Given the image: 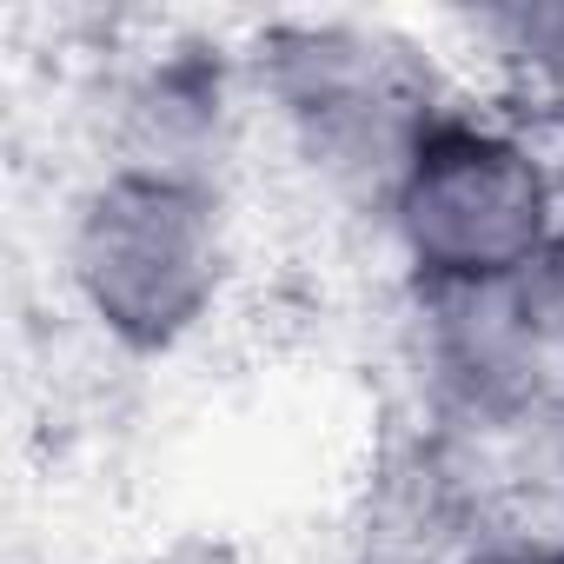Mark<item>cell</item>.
Listing matches in <instances>:
<instances>
[{
    "mask_svg": "<svg viewBox=\"0 0 564 564\" xmlns=\"http://www.w3.org/2000/svg\"><path fill=\"white\" fill-rule=\"evenodd\" d=\"M252 107L346 213L386 219L412 153L458 107L432 47L359 14H286L246 41Z\"/></svg>",
    "mask_w": 564,
    "mask_h": 564,
    "instance_id": "6da1fadb",
    "label": "cell"
},
{
    "mask_svg": "<svg viewBox=\"0 0 564 564\" xmlns=\"http://www.w3.org/2000/svg\"><path fill=\"white\" fill-rule=\"evenodd\" d=\"M239 272L226 186L153 180L100 166L61 226V279L74 313L127 359H173L193 346Z\"/></svg>",
    "mask_w": 564,
    "mask_h": 564,
    "instance_id": "7a4b0ae2",
    "label": "cell"
},
{
    "mask_svg": "<svg viewBox=\"0 0 564 564\" xmlns=\"http://www.w3.org/2000/svg\"><path fill=\"white\" fill-rule=\"evenodd\" d=\"M379 226L412 293L498 286L564 232V160L518 113L458 100L412 153Z\"/></svg>",
    "mask_w": 564,
    "mask_h": 564,
    "instance_id": "3957f363",
    "label": "cell"
},
{
    "mask_svg": "<svg viewBox=\"0 0 564 564\" xmlns=\"http://www.w3.org/2000/svg\"><path fill=\"white\" fill-rule=\"evenodd\" d=\"M246 54L206 41H160L107 74L100 94V166L226 186L252 120Z\"/></svg>",
    "mask_w": 564,
    "mask_h": 564,
    "instance_id": "277c9868",
    "label": "cell"
},
{
    "mask_svg": "<svg viewBox=\"0 0 564 564\" xmlns=\"http://www.w3.org/2000/svg\"><path fill=\"white\" fill-rule=\"evenodd\" d=\"M485 531V485L465 465V438L432 425L425 438L392 445L359 491L352 544L359 564H458Z\"/></svg>",
    "mask_w": 564,
    "mask_h": 564,
    "instance_id": "5b68a950",
    "label": "cell"
},
{
    "mask_svg": "<svg viewBox=\"0 0 564 564\" xmlns=\"http://www.w3.org/2000/svg\"><path fill=\"white\" fill-rule=\"evenodd\" d=\"M465 34L478 61L491 67L498 94L511 100L505 113L531 120H564V0H505V8L465 14Z\"/></svg>",
    "mask_w": 564,
    "mask_h": 564,
    "instance_id": "8992f818",
    "label": "cell"
},
{
    "mask_svg": "<svg viewBox=\"0 0 564 564\" xmlns=\"http://www.w3.org/2000/svg\"><path fill=\"white\" fill-rule=\"evenodd\" d=\"M498 306H505V326L518 339V359H524V379L538 392V412L564 419V232L531 265L498 279Z\"/></svg>",
    "mask_w": 564,
    "mask_h": 564,
    "instance_id": "52a82bcc",
    "label": "cell"
},
{
    "mask_svg": "<svg viewBox=\"0 0 564 564\" xmlns=\"http://www.w3.org/2000/svg\"><path fill=\"white\" fill-rule=\"evenodd\" d=\"M458 564H564V531H544V524H498V531H485Z\"/></svg>",
    "mask_w": 564,
    "mask_h": 564,
    "instance_id": "ba28073f",
    "label": "cell"
},
{
    "mask_svg": "<svg viewBox=\"0 0 564 564\" xmlns=\"http://www.w3.org/2000/svg\"><path fill=\"white\" fill-rule=\"evenodd\" d=\"M133 564H246L226 538H213V531H180V538H166V544H153V551H140Z\"/></svg>",
    "mask_w": 564,
    "mask_h": 564,
    "instance_id": "9c48e42d",
    "label": "cell"
}]
</instances>
